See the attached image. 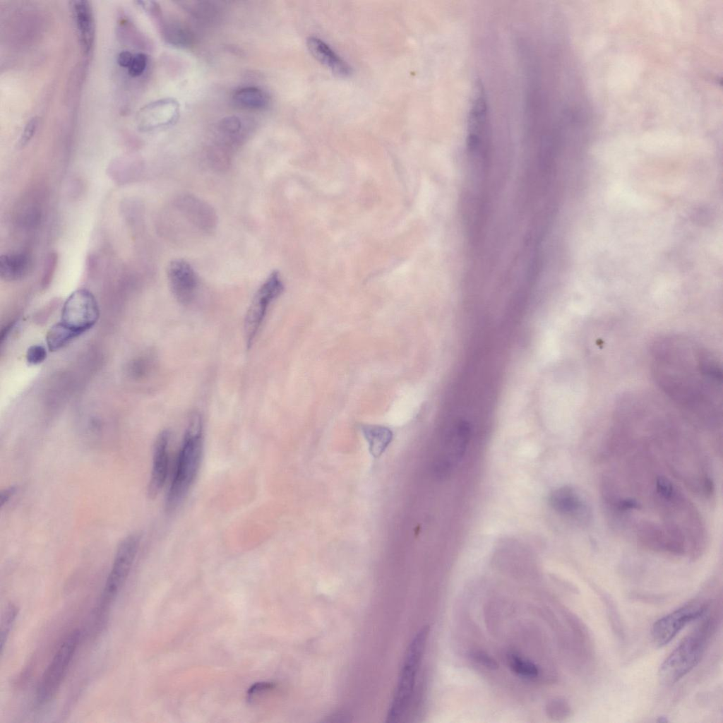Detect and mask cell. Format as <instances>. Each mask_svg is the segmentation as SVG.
<instances>
[{"label":"cell","mask_w":723,"mask_h":723,"mask_svg":"<svg viewBox=\"0 0 723 723\" xmlns=\"http://www.w3.org/2000/svg\"><path fill=\"white\" fill-rule=\"evenodd\" d=\"M170 289L180 304H191L196 295L199 281L193 268L185 260L172 261L167 269Z\"/></svg>","instance_id":"obj_12"},{"label":"cell","mask_w":723,"mask_h":723,"mask_svg":"<svg viewBox=\"0 0 723 723\" xmlns=\"http://www.w3.org/2000/svg\"><path fill=\"white\" fill-rule=\"evenodd\" d=\"M470 435V427L465 423H460L452 429L434 461L433 470L436 477L443 478L453 472L465 453Z\"/></svg>","instance_id":"obj_10"},{"label":"cell","mask_w":723,"mask_h":723,"mask_svg":"<svg viewBox=\"0 0 723 723\" xmlns=\"http://www.w3.org/2000/svg\"><path fill=\"white\" fill-rule=\"evenodd\" d=\"M18 609L14 604H8L4 611L1 622L0 643L1 653L6 643L10 631L15 622Z\"/></svg>","instance_id":"obj_24"},{"label":"cell","mask_w":723,"mask_h":723,"mask_svg":"<svg viewBox=\"0 0 723 723\" xmlns=\"http://www.w3.org/2000/svg\"><path fill=\"white\" fill-rule=\"evenodd\" d=\"M174 207L175 212L196 232L206 234L215 229L217 222L215 211L201 198L191 194L179 195L174 201Z\"/></svg>","instance_id":"obj_11"},{"label":"cell","mask_w":723,"mask_h":723,"mask_svg":"<svg viewBox=\"0 0 723 723\" xmlns=\"http://www.w3.org/2000/svg\"><path fill=\"white\" fill-rule=\"evenodd\" d=\"M78 336V335L73 330L61 322H59L50 328L47 332L46 340L48 348L52 351H56L66 345Z\"/></svg>","instance_id":"obj_21"},{"label":"cell","mask_w":723,"mask_h":723,"mask_svg":"<svg viewBox=\"0 0 723 723\" xmlns=\"http://www.w3.org/2000/svg\"><path fill=\"white\" fill-rule=\"evenodd\" d=\"M38 124V119L36 116L31 118L25 126L19 140V146L23 147L29 143L33 137Z\"/></svg>","instance_id":"obj_27"},{"label":"cell","mask_w":723,"mask_h":723,"mask_svg":"<svg viewBox=\"0 0 723 723\" xmlns=\"http://www.w3.org/2000/svg\"><path fill=\"white\" fill-rule=\"evenodd\" d=\"M553 710L551 712L554 714V717L558 718H564L567 717L570 712V707L567 703L564 700H557L553 703Z\"/></svg>","instance_id":"obj_29"},{"label":"cell","mask_w":723,"mask_h":723,"mask_svg":"<svg viewBox=\"0 0 723 723\" xmlns=\"http://www.w3.org/2000/svg\"><path fill=\"white\" fill-rule=\"evenodd\" d=\"M508 660L510 669L521 677L531 679L536 677L539 674L538 668L534 664L515 654H510Z\"/></svg>","instance_id":"obj_22"},{"label":"cell","mask_w":723,"mask_h":723,"mask_svg":"<svg viewBox=\"0 0 723 723\" xmlns=\"http://www.w3.org/2000/svg\"><path fill=\"white\" fill-rule=\"evenodd\" d=\"M429 632L428 626L421 628L407 650L396 690L387 715L388 722L400 721L409 707Z\"/></svg>","instance_id":"obj_4"},{"label":"cell","mask_w":723,"mask_h":723,"mask_svg":"<svg viewBox=\"0 0 723 723\" xmlns=\"http://www.w3.org/2000/svg\"><path fill=\"white\" fill-rule=\"evenodd\" d=\"M708 604L690 602L656 621L652 628V637L659 647L667 645L688 623L704 616Z\"/></svg>","instance_id":"obj_9"},{"label":"cell","mask_w":723,"mask_h":723,"mask_svg":"<svg viewBox=\"0 0 723 723\" xmlns=\"http://www.w3.org/2000/svg\"><path fill=\"white\" fill-rule=\"evenodd\" d=\"M306 45L316 59L328 68L335 75L346 77L352 73L349 64L321 39L309 37L306 40Z\"/></svg>","instance_id":"obj_16"},{"label":"cell","mask_w":723,"mask_h":723,"mask_svg":"<svg viewBox=\"0 0 723 723\" xmlns=\"http://www.w3.org/2000/svg\"><path fill=\"white\" fill-rule=\"evenodd\" d=\"M638 503L632 498L621 500L618 503V508L621 510H628L630 509L638 508Z\"/></svg>","instance_id":"obj_32"},{"label":"cell","mask_w":723,"mask_h":723,"mask_svg":"<svg viewBox=\"0 0 723 723\" xmlns=\"http://www.w3.org/2000/svg\"><path fill=\"white\" fill-rule=\"evenodd\" d=\"M241 121L237 116H228L224 118L220 124V128L223 132L227 134H235L241 129Z\"/></svg>","instance_id":"obj_28"},{"label":"cell","mask_w":723,"mask_h":723,"mask_svg":"<svg viewBox=\"0 0 723 723\" xmlns=\"http://www.w3.org/2000/svg\"><path fill=\"white\" fill-rule=\"evenodd\" d=\"M133 57V55L131 52L128 51H123L118 55V64L122 67L129 68L132 61Z\"/></svg>","instance_id":"obj_31"},{"label":"cell","mask_w":723,"mask_h":723,"mask_svg":"<svg viewBox=\"0 0 723 723\" xmlns=\"http://www.w3.org/2000/svg\"><path fill=\"white\" fill-rule=\"evenodd\" d=\"M711 618L704 620L685 637L661 664L658 678L671 686L690 672L700 661L714 628Z\"/></svg>","instance_id":"obj_3"},{"label":"cell","mask_w":723,"mask_h":723,"mask_svg":"<svg viewBox=\"0 0 723 723\" xmlns=\"http://www.w3.org/2000/svg\"><path fill=\"white\" fill-rule=\"evenodd\" d=\"M33 268L32 257L25 252L5 253L0 257V277L8 282L23 280Z\"/></svg>","instance_id":"obj_18"},{"label":"cell","mask_w":723,"mask_h":723,"mask_svg":"<svg viewBox=\"0 0 723 723\" xmlns=\"http://www.w3.org/2000/svg\"><path fill=\"white\" fill-rule=\"evenodd\" d=\"M361 431L369 444L371 454L374 457L380 456L393 438L392 431L383 426L362 425Z\"/></svg>","instance_id":"obj_19"},{"label":"cell","mask_w":723,"mask_h":723,"mask_svg":"<svg viewBox=\"0 0 723 723\" xmlns=\"http://www.w3.org/2000/svg\"><path fill=\"white\" fill-rule=\"evenodd\" d=\"M46 357L45 348L40 345L30 346L26 352V360L30 364H40L46 359Z\"/></svg>","instance_id":"obj_26"},{"label":"cell","mask_w":723,"mask_h":723,"mask_svg":"<svg viewBox=\"0 0 723 723\" xmlns=\"http://www.w3.org/2000/svg\"><path fill=\"white\" fill-rule=\"evenodd\" d=\"M71 11L83 51L88 54L94 41V18L91 6L87 1L71 2Z\"/></svg>","instance_id":"obj_17"},{"label":"cell","mask_w":723,"mask_h":723,"mask_svg":"<svg viewBox=\"0 0 723 723\" xmlns=\"http://www.w3.org/2000/svg\"><path fill=\"white\" fill-rule=\"evenodd\" d=\"M170 432L164 430L157 436L153 448V465L148 486V495L155 498L165 484L169 464Z\"/></svg>","instance_id":"obj_15"},{"label":"cell","mask_w":723,"mask_h":723,"mask_svg":"<svg viewBox=\"0 0 723 723\" xmlns=\"http://www.w3.org/2000/svg\"><path fill=\"white\" fill-rule=\"evenodd\" d=\"M147 56L143 53L133 55L132 61L128 68L129 73L133 77L141 76L147 66Z\"/></svg>","instance_id":"obj_25"},{"label":"cell","mask_w":723,"mask_h":723,"mask_svg":"<svg viewBox=\"0 0 723 723\" xmlns=\"http://www.w3.org/2000/svg\"><path fill=\"white\" fill-rule=\"evenodd\" d=\"M16 488L13 486H11L1 491L0 497L1 506H3L9 501L11 497L14 494Z\"/></svg>","instance_id":"obj_33"},{"label":"cell","mask_w":723,"mask_h":723,"mask_svg":"<svg viewBox=\"0 0 723 723\" xmlns=\"http://www.w3.org/2000/svg\"><path fill=\"white\" fill-rule=\"evenodd\" d=\"M232 100L237 105L251 109H262L268 102L267 95L256 87H246L235 91Z\"/></svg>","instance_id":"obj_20"},{"label":"cell","mask_w":723,"mask_h":723,"mask_svg":"<svg viewBox=\"0 0 723 723\" xmlns=\"http://www.w3.org/2000/svg\"><path fill=\"white\" fill-rule=\"evenodd\" d=\"M472 656L474 661L486 668L495 669L498 667L495 660L484 653L477 652Z\"/></svg>","instance_id":"obj_30"},{"label":"cell","mask_w":723,"mask_h":723,"mask_svg":"<svg viewBox=\"0 0 723 723\" xmlns=\"http://www.w3.org/2000/svg\"><path fill=\"white\" fill-rule=\"evenodd\" d=\"M80 637V631H73L55 652L37 688L36 699L39 704L49 702L59 691L76 653Z\"/></svg>","instance_id":"obj_6"},{"label":"cell","mask_w":723,"mask_h":723,"mask_svg":"<svg viewBox=\"0 0 723 723\" xmlns=\"http://www.w3.org/2000/svg\"><path fill=\"white\" fill-rule=\"evenodd\" d=\"M203 452V422L198 412L189 420L173 478L166 498V509L175 510L192 486L200 469Z\"/></svg>","instance_id":"obj_2"},{"label":"cell","mask_w":723,"mask_h":723,"mask_svg":"<svg viewBox=\"0 0 723 723\" xmlns=\"http://www.w3.org/2000/svg\"><path fill=\"white\" fill-rule=\"evenodd\" d=\"M179 112V104L176 100L161 99L143 107L136 116V124L142 131H155L174 124Z\"/></svg>","instance_id":"obj_13"},{"label":"cell","mask_w":723,"mask_h":723,"mask_svg":"<svg viewBox=\"0 0 723 723\" xmlns=\"http://www.w3.org/2000/svg\"><path fill=\"white\" fill-rule=\"evenodd\" d=\"M140 539L131 534L122 540L116 549L112 566L102 592L97 614L104 616L111 608L126 582L139 547Z\"/></svg>","instance_id":"obj_5"},{"label":"cell","mask_w":723,"mask_h":723,"mask_svg":"<svg viewBox=\"0 0 723 723\" xmlns=\"http://www.w3.org/2000/svg\"><path fill=\"white\" fill-rule=\"evenodd\" d=\"M98 318L99 308L94 295L85 289H79L64 302L60 322L80 335L91 328Z\"/></svg>","instance_id":"obj_8"},{"label":"cell","mask_w":723,"mask_h":723,"mask_svg":"<svg viewBox=\"0 0 723 723\" xmlns=\"http://www.w3.org/2000/svg\"><path fill=\"white\" fill-rule=\"evenodd\" d=\"M549 502L551 507L560 515L583 524L591 520V509L578 491L573 487L564 486L552 491Z\"/></svg>","instance_id":"obj_14"},{"label":"cell","mask_w":723,"mask_h":723,"mask_svg":"<svg viewBox=\"0 0 723 723\" xmlns=\"http://www.w3.org/2000/svg\"><path fill=\"white\" fill-rule=\"evenodd\" d=\"M283 290L284 285L277 271L272 272L257 289L244 320V335L248 348L252 345L268 309Z\"/></svg>","instance_id":"obj_7"},{"label":"cell","mask_w":723,"mask_h":723,"mask_svg":"<svg viewBox=\"0 0 723 723\" xmlns=\"http://www.w3.org/2000/svg\"><path fill=\"white\" fill-rule=\"evenodd\" d=\"M650 369L662 396L685 417L717 425L722 412V369L718 357L698 341L681 334L655 339Z\"/></svg>","instance_id":"obj_1"},{"label":"cell","mask_w":723,"mask_h":723,"mask_svg":"<svg viewBox=\"0 0 723 723\" xmlns=\"http://www.w3.org/2000/svg\"><path fill=\"white\" fill-rule=\"evenodd\" d=\"M167 41L175 46H189L192 41V35L186 28L180 25H170L165 30Z\"/></svg>","instance_id":"obj_23"}]
</instances>
